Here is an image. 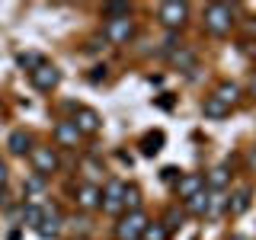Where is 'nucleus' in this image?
Segmentation results:
<instances>
[{
	"label": "nucleus",
	"mask_w": 256,
	"mask_h": 240,
	"mask_svg": "<svg viewBox=\"0 0 256 240\" xmlns=\"http://www.w3.org/2000/svg\"><path fill=\"white\" fill-rule=\"evenodd\" d=\"M202 20H205V29L212 36H228L234 29V6L230 4H208Z\"/></svg>",
	"instance_id": "1"
},
{
	"label": "nucleus",
	"mask_w": 256,
	"mask_h": 240,
	"mask_svg": "<svg viewBox=\"0 0 256 240\" xmlns=\"http://www.w3.org/2000/svg\"><path fill=\"white\" fill-rule=\"evenodd\" d=\"M148 214L144 212H128L122 221L116 224V237L118 240H141V234H144V228H148Z\"/></svg>",
	"instance_id": "2"
},
{
	"label": "nucleus",
	"mask_w": 256,
	"mask_h": 240,
	"mask_svg": "<svg viewBox=\"0 0 256 240\" xmlns=\"http://www.w3.org/2000/svg\"><path fill=\"white\" fill-rule=\"evenodd\" d=\"M132 36H134V20H132V16H122V20H106V26H102V38L112 42V45H122Z\"/></svg>",
	"instance_id": "3"
},
{
	"label": "nucleus",
	"mask_w": 256,
	"mask_h": 240,
	"mask_svg": "<svg viewBox=\"0 0 256 240\" xmlns=\"http://www.w3.org/2000/svg\"><path fill=\"white\" fill-rule=\"evenodd\" d=\"M186 16H189V6L180 4V0H166V4H160V10H157V20L164 22L166 29H182Z\"/></svg>",
	"instance_id": "4"
},
{
	"label": "nucleus",
	"mask_w": 256,
	"mask_h": 240,
	"mask_svg": "<svg viewBox=\"0 0 256 240\" xmlns=\"http://www.w3.org/2000/svg\"><path fill=\"white\" fill-rule=\"evenodd\" d=\"M29 80H32V86H36V90L52 93L54 86L61 84V70L54 68V64H42V68H36V70L29 74Z\"/></svg>",
	"instance_id": "5"
},
{
	"label": "nucleus",
	"mask_w": 256,
	"mask_h": 240,
	"mask_svg": "<svg viewBox=\"0 0 256 240\" xmlns=\"http://www.w3.org/2000/svg\"><path fill=\"white\" fill-rule=\"evenodd\" d=\"M122 196H125V182L122 180H112L106 189H102V198H100V208L106 214H118L122 212Z\"/></svg>",
	"instance_id": "6"
},
{
	"label": "nucleus",
	"mask_w": 256,
	"mask_h": 240,
	"mask_svg": "<svg viewBox=\"0 0 256 240\" xmlns=\"http://www.w3.org/2000/svg\"><path fill=\"white\" fill-rule=\"evenodd\" d=\"M29 157H32V166H36L38 176H52L58 170V154H54L52 148H32Z\"/></svg>",
	"instance_id": "7"
},
{
	"label": "nucleus",
	"mask_w": 256,
	"mask_h": 240,
	"mask_svg": "<svg viewBox=\"0 0 256 240\" xmlns=\"http://www.w3.org/2000/svg\"><path fill=\"white\" fill-rule=\"evenodd\" d=\"M205 189V176L202 173H182L180 180H176V196L186 202V198H192V196H198V192Z\"/></svg>",
	"instance_id": "8"
},
{
	"label": "nucleus",
	"mask_w": 256,
	"mask_h": 240,
	"mask_svg": "<svg viewBox=\"0 0 256 240\" xmlns=\"http://www.w3.org/2000/svg\"><path fill=\"white\" fill-rule=\"evenodd\" d=\"M74 125H77L80 134H93V132H100V116H96L93 109H86V106H77Z\"/></svg>",
	"instance_id": "9"
},
{
	"label": "nucleus",
	"mask_w": 256,
	"mask_h": 240,
	"mask_svg": "<svg viewBox=\"0 0 256 240\" xmlns=\"http://www.w3.org/2000/svg\"><path fill=\"white\" fill-rule=\"evenodd\" d=\"M54 141H58L61 148H77V141H80L77 125L74 122H58L54 125Z\"/></svg>",
	"instance_id": "10"
},
{
	"label": "nucleus",
	"mask_w": 256,
	"mask_h": 240,
	"mask_svg": "<svg viewBox=\"0 0 256 240\" xmlns=\"http://www.w3.org/2000/svg\"><path fill=\"white\" fill-rule=\"evenodd\" d=\"M38 237H58V230H61V218H58V212L54 208H45V214H42V224H38Z\"/></svg>",
	"instance_id": "11"
},
{
	"label": "nucleus",
	"mask_w": 256,
	"mask_h": 240,
	"mask_svg": "<svg viewBox=\"0 0 256 240\" xmlns=\"http://www.w3.org/2000/svg\"><path fill=\"white\" fill-rule=\"evenodd\" d=\"M202 112H205V118H228L230 116V106H224L218 96H205Z\"/></svg>",
	"instance_id": "12"
},
{
	"label": "nucleus",
	"mask_w": 256,
	"mask_h": 240,
	"mask_svg": "<svg viewBox=\"0 0 256 240\" xmlns=\"http://www.w3.org/2000/svg\"><path fill=\"white\" fill-rule=\"evenodd\" d=\"M100 198H102L100 186H80V192H77V205L80 208H100Z\"/></svg>",
	"instance_id": "13"
},
{
	"label": "nucleus",
	"mask_w": 256,
	"mask_h": 240,
	"mask_svg": "<svg viewBox=\"0 0 256 240\" xmlns=\"http://www.w3.org/2000/svg\"><path fill=\"white\" fill-rule=\"evenodd\" d=\"M228 182H230V170H228V166H214V170H212V173H208V180H205V186H208V189H212V192H221L224 186H228Z\"/></svg>",
	"instance_id": "14"
},
{
	"label": "nucleus",
	"mask_w": 256,
	"mask_h": 240,
	"mask_svg": "<svg viewBox=\"0 0 256 240\" xmlns=\"http://www.w3.org/2000/svg\"><path fill=\"white\" fill-rule=\"evenodd\" d=\"M173 68L180 70H196V52H189V48H176V52L170 54Z\"/></svg>",
	"instance_id": "15"
},
{
	"label": "nucleus",
	"mask_w": 256,
	"mask_h": 240,
	"mask_svg": "<svg viewBox=\"0 0 256 240\" xmlns=\"http://www.w3.org/2000/svg\"><path fill=\"white\" fill-rule=\"evenodd\" d=\"M186 212H192V214H202V218H205V212H208V189H202L198 196L186 198Z\"/></svg>",
	"instance_id": "16"
},
{
	"label": "nucleus",
	"mask_w": 256,
	"mask_h": 240,
	"mask_svg": "<svg viewBox=\"0 0 256 240\" xmlns=\"http://www.w3.org/2000/svg\"><path fill=\"white\" fill-rule=\"evenodd\" d=\"M250 198H253L250 189H240L237 196H234V202H228V212H230V214H244L246 208H250Z\"/></svg>",
	"instance_id": "17"
},
{
	"label": "nucleus",
	"mask_w": 256,
	"mask_h": 240,
	"mask_svg": "<svg viewBox=\"0 0 256 240\" xmlns=\"http://www.w3.org/2000/svg\"><path fill=\"white\" fill-rule=\"evenodd\" d=\"M214 96H218V100L224 102V106H234V102L240 100V86H237V84H221Z\"/></svg>",
	"instance_id": "18"
},
{
	"label": "nucleus",
	"mask_w": 256,
	"mask_h": 240,
	"mask_svg": "<svg viewBox=\"0 0 256 240\" xmlns=\"http://www.w3.org/2000/svg\"><path fill=\"white\" fill-rule=\"evenodd\" d=\"M122 208H125V212H141V192H138V186H125Z\"/></svg>",
	"instance_id": "19"
},
{
	"label": "nucleus",
	"mask_w": 256,
	"mask_h": 240,
	"mask_svg": "<svg viewBox=\"0 0 256 240\" xmlns=\"http://www.w3.org/2000/svg\"><path fill=\"white\" fill-rule=\"evenodd\" d=\"M29 144H32V141H29V134H26V132H13V134H10V141H6V148H10L13 154H26Z\"/></svg>",
	"instance_id": "20"
},
{
	"label": "nucleus",
	"mask_w": 256,
	"mask_h": 240,
	"mask_svg": "<svg viewBox=\"0 0 256 240\" xmlns=\"http://www.w3.org/2000/svg\"><path fill=\"white\" fill-rule=\"evenodd\" d=\"M160 144H164V132H154V134H148V138L141 141V154H144V157H154L157 150H160Z\"/></svg>",
	"instance_id": "21"
},
{
	"label": "nucleus",
	"mask_w": 256,
	"mask_h": 240,
	"mask_svg": "<svg viewBox=\"0 0 256 240\" xmlns=\"http://www.w3.org/2000/svg\"><path fill=\"white\" fill-rule=\"evenodd\" d=\"M141 240H170V230L164 228V221H154V224H148V228H144Z\"/></svg>",
	"instance_id": "22"
},
{
	"label": "nucleus",
	"mask_w": 256,
	"mask_h": 240,
	"mask_svg": "<svg viewBox=\"0 0 256 240\" xmlns=\"http://www.w3.org/2000/svg\"><path fill=\"white\" fill-rule=\"evenodd\" d=\"M42 214H45L42 205H26L22 208V221H26L29 228H38V224H42Z\"/></svg>",
	"instance_id": "23"
},
{
	"label": "nucleus",
	"mask_w": 256,
	"mask_h": 240,
	"mask_svg": "<svg viewBox=\"0 0 256 240\" xmlns=\"http://www.w3.org/2000/svg\"><path fill=\"white\" fill-rule=\"evenodd\" d=\"M102 16L106 20H122V16H132V6L128 4H106L102 6Z\"/></svg>",
	"instance_id": "24"
},
{
	"label": "nucleus",
	"mask_w": 256,
	"mask_h": 240,
	"mask_svg": "<svg viewBox=\"0 0 256 240\" xmlns=\"http://www.w3.org/2000/svg\"><path fill=\"white\" fill-rule=\"evenodd\" d=\"M42 64H45V58H42V54H38V52H29V54H20V68H26V70H29V74H32V70H36V68H42Z\"/></svg>",
	"instance_id": "25"
},
{
	"label": "nucleus",
	"mask_w": 256,
	"mask_h": 240,
	"mask_svg": "<svg viewBox=\"0 0 256 240\" xmlns=\"http://www.w3.org/2000/svg\"><path fill=\"white\" fill-rule=\"evenodd\" d=\"M224 205H228V202H224L221 192H208V212H205V214H208V218H214V214H218Z\"/></svg>",
	"instance_id": "26"
},
{
	"label": "nucleus",
	"mask_w": 256,
	"mask_h": 240,
	"mask_svg": "<svg viewBox=\"0 0 256 240\" xmlns=\"http://www.w3.org/2000/svg\"><path fill=\"white\" fill-rule=\"evenodd\" d=\"M42 189H45V176H38V173H36V176H32V180L26 182V192H42Z\"/></svg>",
	"instance_id": "27"
},
{
	"label": "nucleus",
	"mask_w": 256,
	"mask_h": 240,
	"mask_svg": "<svg viewBox=\"0 0 256 240\" xmlns=\"http://www.w3.org/2000/svg\"><path fill=\"white\" fill-rule=\"evenodd\" d=\"M160 176H164L166 182H176V180H180V170H176V166H166V170L160 173Z\"/></svg>",
	"instance_id": "28"
},
{
	"label": "nucleus",
	"mask_w": 256,
	"mask_h": 240,
	"mask_svg": "<svg viewBox=\"0 0 256 240\" xmlns=\"http://www.w3.org/2000/svg\"><path fill=\"white\" fill-rule=\"evenodd\" d=\"M90 80H93V84H96V80H106V68H93Z\"/></svg>",
	"instance_id": "29"
},
{
	"label": "nucleus",
	"mask_w": 256,
	"mask_h": 240,
	"mask_svg": "<svg viewBox=\"0 0 256 240\" xmlns=\"http://www.w3.org/2000/svg\"><path fill=\"white\" fill-rule=\"evenodd\" d=\"M6 186V166H4V160H0V189Z\"/></svg>",
	"instance_id": "30"
},
{
	"label": "nucleus",
	"mask_w": 256,
	"mask_h": 240,
	"mask_svg": "<svg viewBox=\"0 0 256 240\" xmlns=\"http://www.w3.org/2000/svg\"><path fill=\"white\" fill-rule=\"evenodd\" d=\"M250 93L256 96V74H253V80H250Z\"/></svg>",
	"instance_id": "31"
},
{
	"label": "nucleus",
	"mask_w": 256,
	"mask_h": 240,
	"mask_svg": "<svg viewBox=\"0 0 256 240\" xmlns=\"http://www.w3.org/2000/svg\"><path fill=\"white\" fill-rule=\"evenodd\" d=\"M250 160H253V166H256V150H253V154H250Z\"/></svg>",
	"instance_id": "32"
},
{
	"label": "nucleus",
	"mask_w": 256,
	"mask_h": 240,
	"mask_svg": "<svg viewBox=\"0 0 256 240\" xmlns=\"http://www.w3.org/2000/svg\"><path fill=\"white\" fill-rule=\"evenodd\" d=\"M234 240H244V237H234Z\"/></svg>",
	"instance_id": "33"
},
{
	"label": "nucleus",
	"mask_w": 256,
	"mask_h": 240,
	"mask_svg": "<svg viewBox=\"0 0 256 240\" xmlns=\"http://www.w3.org/2000/svg\"><path fill=\"white\" fill-rule=\"evenodd\" d=\"M80 240H86V237H80Z\"/></svg>",
	"instance_id": "34"
}]
</instances>
